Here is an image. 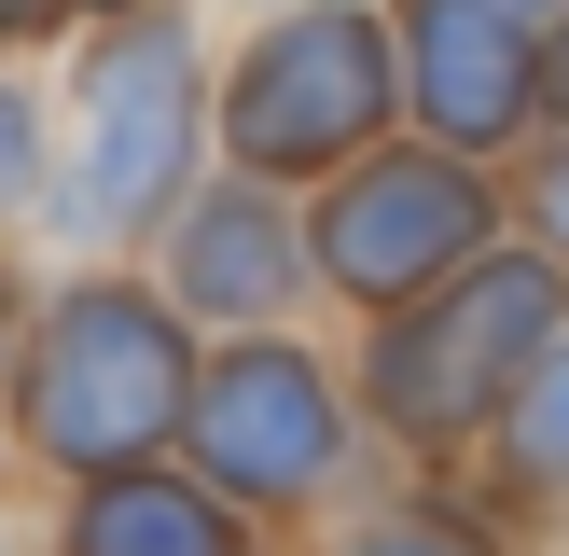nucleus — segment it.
Returning <instances> with one entry per match:
<instances>
[{
  "label": "nucleus",
  "mask_w": 569,
  "mask_h": 556,
  "mask_svg": "<svg viewBox=\"0 0 569 556\" xmlns=\"http://www.w3.org/2000/svg\"><path fill=\"white\" fill-rule=\"evenodd\" d=\"M376 111H389V28L361 0H306V14H278L250 42L222 126H237L250 167H333L376 139Z\"/></svg>",
  "instance_id": "7ed1b4c3"
},
{
  "label": "nucleus",
  "mask_w": 569,
  "mask_h": 556,
  "mask_svg": "<svg viewBox=\"0 0 569 556\" xmlns=\"http://www.w3.org/2000/svg\"><path fill=\"white\" fill-rule=\"evenodd\" d=\"M42 14H70V0H0V28H42Z\"/></svg>",
  "instance_id": "4468645a"
},
{
  "label": "nucleus",
  "mask_w": 569,
  "mask_h": 556,
  "mask_svg": "<svg viewBox=\"0 0 569 556\" xmlns=\"http://www.w3.org/2000/svg\"><path fill=\"white\" fill-rule=\"evenodd\" d=\"M472 237H487V195H472L445 153H376V167L320 209V265L348 278L361 306L431 292L445 265H472Z\"/></svg>",
  "instance_id": "423d86ee"
},
{
  "label": "nucleus",
  "mask_w": 569,
  "mask_h": 556,
  "mask_svg": "<svg viewBox=\"0 0 569 556\" xmlns=\"http://www.w3.org/2000/svg\"><path fill=\"white\" fill-rule=\"evenodd\" d=\"M28 181H42V111H28L14 83H0V209H14Z\"/></svg>",
  "instance_id": "9b49d317"
},
{
  "label": "nucleus",
  "mask_w": 569,
  "mask_h": 556,
  "mask_svg": "<svg viewBox=\"0 0 569 556\" xmlns=\"http://www.w3.org/2000/svg\"><path fill=\"white\" fill-rule=\"evenodd\" d=\"M348 556H472V543H459V528H361Z\"/></svg>",
  "instance_id": "f8f14e48"
},
{
  "label": "nucleus",
  "mask_w": 569,
  "mask_h": 556,
  "mask_svg": "<svg viewBox=\"0 0 569 556\" xmlns=\"http://www.w3.org/2000/svg\"><path fill=\"white\" fill-rule=\"evenodd\" d=\"M556 98H569V42H556Z\"/></svg>",
  "instance_id": "2eb2a0df"
},
{
  "label": "nucleus",
  "mask_w": 569,
  "mask_h": 556,
  "mask_svg": "<svg viewBox=\"0 0 569 556\" xmlns=\"http://www.w3.org/2000/svg\"><path fill=\"white\" fill-rule=\"evenodd\" d=\"M181 417H194V459H209V487L264 500V515H278V500H306V487H333V459H348L320 361L278 348V334H250V348L222 361L209 389H181Z\"/></svg>",
  "instance_id": "39448f33"
},
{
  "label": "nucleus",
  "mask_w": 569,
  "mask_h": 556,
  "mask_svg": "<svg viewBox=\"0 0 569 556\" xmlns=\"http://www.w3.org/2000/svg\"><path fill=\"white\" fill-rule=\"evenodd\" d=\"M194 167V42L181 28H111L98 70H83V237H126V222H153L167 195H181Z\"/></svg>",
  "instance_id": "20e7f679"
},
{
  "label": "nucleus",
  "mask_w": 569,
  "mask_h": 556,
  "mask_svg": "<svg viewBox=\"0 0 569 556\" xmlns=\"http://www.w3.org/2000/svg\"><path fill=\"white\" fill-rule=\"evenodd\" d=\"M181 320L153 292H70L42 320V361H28V445L70 473H139L167 431H181Z\"/></svg>",
  "instance_id": "f257e3e1"
},
{
  "label": "nucleus",
  "mask_w": 569,
  "mask_h": 556,
  "mask_svg": "<svg viewBox=\"0 0 569 556\" xmlns=\"http://www.w3.org/2000/svg\"><path fill=\"white\" fill-rule=\"evenodd\" d=\"M542 348H556V265H445V292L376 348V417L431 445L487 431V404H515Z\"/></svg>",
  "instance_id": "f03ea898"
},
{
  "label": "nucleus",
  "mask_w": 569,
  "mask_h": 556,
  "mask_svg": "<svg viewBox=\"0 0 569 556\" xmlns=\"http://www.w3.org/2000/svg\"><path fill=\"white\" fill-rule=\"evenodd\" d=\"M515 459L542 473V487H569V348L528 361V417H515Z\"/></svg>",
  "instance_id": "9d476101"
},
{
  "label": "nucleus",
  "mask_w": 569,
  "mask_h": 556,
  "mask_svg": "<svg viewBox=\"0 0 569 556\" xmlns=\"http://www.w3.org/2000/svg\"><path fill=\"white\" fill-rule=\"evenodd\" d=\"M542 222H556V237H569V153L542 167Z\"/></svg>",
  "instance_id": "ddd939ff"
},
{
  "label": "nucleus",
  "mask_w": 569,
  "mask_h": 556,
  "mask_svg": "<svg viewBox=\"0 0 569 556\" xmlns=\"http://www.w3.org/2000/svg\"><path fill=\"white\" fill-rule=\"evenodd\" d=\"M403 42H417V111H431L445 139H515V126H528L542 56H528L515 0H417Z\"/></svg>",
  "instance_id": "0eeeda50"
},
{
  "label": "nucleus",
  "mask_w": 569,
  "mask_h": 556,
  "mask_svg": "<svg viewBox=\"0 0 569 556\" xmlns=\"http://www.w3.org/2000/svg\"><path fill=\"white\" fill-rule=\"evenodd\" d=\"M181 278H194V306H222V320H278V292H292L278 209L264 195H209V209L181 222Z\"/></svg>",
  "instance_id": "6e6552de"
},
{
  "label": "nucleus",
  "mask_w": 569,
  "mask_h": 556,
  "mask_svg": "<svg viewBox=\"0 0 569 556\" xmlns=\"http://www.w3.org/2000/svg\"><path fill=\"white\" fill-rule=\"evenodd\" d=\"M83 556H237V528H222L194 487H167V473H98Z\"/></svg>",
  "instance_id": "1a4fd4ad"
}]
</instances>
